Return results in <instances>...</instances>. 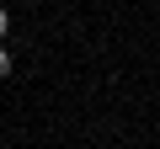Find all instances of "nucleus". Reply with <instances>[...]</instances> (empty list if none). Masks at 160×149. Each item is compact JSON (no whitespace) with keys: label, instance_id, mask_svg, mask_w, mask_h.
<instances>
[{"label":"nucleus","instance_id":"f03ea898","mask_svg":"<svg viewBox=\"0 0 160 149\" xmlns=\"http://www.w3.org/2000/svg\"><path fill=\"white\" fill-rule=\"evenodd\" d=\"M11 32V16H6V6H0V37H6Z\"/></svg>","mask_w":160,"mask_h":149},{"label":"nucleus","instance_id":"f257e3e1","mask_svg":"<svg viewBox=\"0 0 160 149\" xmlns=\"http://www.w3.org/2000/svg\"><path fill=\"white\" fill-rule=\"evenodd\" d=\"M6 74H11V53L0 48V80H6Z\"/></svg>","mask_w":160,"mask_h":149}]
</instances>
